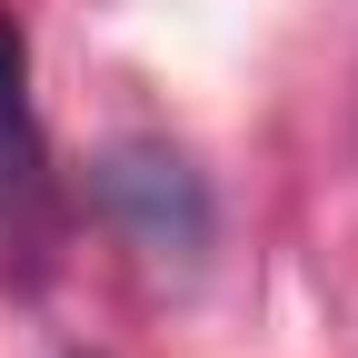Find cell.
Returning <instances> with one entry per match:
<instances>
[{
    "mask_svg": "<svg viewBox=\"0 0 358 358\" xmlns=\"http://www.w3.org/2000/svg\"><path fill=\"white\" fill-rule=\"evenodd\" d=\"M40 189H50V150H40V110H30V40L0 10V199L40 209Z\"/></svg>",
    "mask_w": 358,
    "mask_h": 358,
    "instance_id": "1",
    "label": "cell"
}]
</instances>
